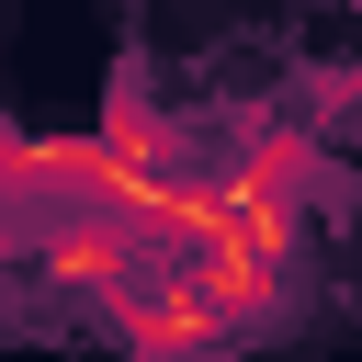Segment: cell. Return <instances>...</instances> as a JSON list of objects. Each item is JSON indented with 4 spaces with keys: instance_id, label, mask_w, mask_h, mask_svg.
I'll return each instance as SVG.
<instances>
[{
    "instance_id": "cell-1",
    "label": "cell",
    "mask_w": 362,
    "mask_h": 362,
    "mask_svg": "<svg viewBox=\"0 0 362 362\" xmlns=\"http://www.w3.org/2000/svg\"><path fill=\"white\" fill-rule=\"evenodd\" d=\"M34 260H45V283H68V294H90V305L113 317V305L170 260V249H158V238H136L124 215H57V226L34 238Z\"/></svg>"
}]
</instances>
